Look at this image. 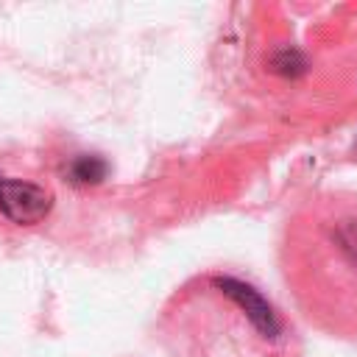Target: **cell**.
Listing matches in <instances>:
<instances>
[{
	"label": "cell",
	"instance_id": "obj_1",
	"mask_svg": "<svg viewBox=\"0 0 357 357\" xmlns=\"http://www.w3.org/2000/svg\"><path fill=\"white\" fill-rule=\"evenodd\" d=\"M282 259L301 312L335 337H357V192L310 198L287 223Z\"/></svg>",
	"mask_w": 357,
	"mask_h": 357
},
{
	"label": "cell",
	"instance_id": "obj_2",
	"mask_svg": "<svg viewBox=\"0 0 357 357\" xmlns=\"http://www.w3.org/2000/svg\"><path fill=\"white\" fill-rule=\"evenodd\" d=\"M53 209V192L42 184L22 178L0 181V212L17 226L42 223Z\"/></svg>",
	"mask_w": 357,
	"mask_h": 357
},
{
	"label": "cell",
	"instance_id": "obj_3",
	"mask_svg": "<svg viewBox=\"0 0 357 357\" xmlns=\"http://www.w3.org/2000/svg\"><path fill=\"white\" fill-rule=\"evenodd\" d=\"M70 176L75 184H98L106 176V162L98 156H78L70 167Z\"/></svg>",
	"mask_w": 357,
	"mask_h": 357
}]
</instances>
